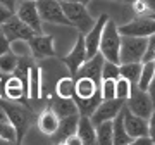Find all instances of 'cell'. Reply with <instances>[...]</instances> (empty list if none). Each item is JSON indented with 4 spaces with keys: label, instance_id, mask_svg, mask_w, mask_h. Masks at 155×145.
<instances>
[{
    "label": "cell",
    "instance_id": "cell-1",
    "mask_svg": "<svg viewBox=\"0 0 155 145\" xmlns=\"http://www.w3.org/2000/svg\"><path fill=\"white\" fill-rule=\"evenodd\" d=\"M0 107L4 109L9 123L16 130V143L21 145L24 135L28 133L29 126L33 123V112H31L29 106H22V104H17V102L0 99Z\"/></svg>",
    "mask_w": 155,
    "mask_h": 145
},
{
    "label": "cell",
    "instance_id": "cell-2",
    "mask_svg": "<svg viewBox=\"0 0 155 145\" xmlns=\"http://www.w3.org/2000/svg\"><path fill=\"white\" fill-rule=\"evenodd\" d=\"M121 33L117 29V24L112 19H109L102 33V40H100V49L98 54L105 61L114 62V64H121L119 61V50H121Z\"/></svg>",
    "mask_w": 155,
    "mask_h": 145
},
{
    "label": "cell",
    "instance_id": "cell-3",
    "mask_svg": "<svg viewBox=\"0 0 155 145\" xmlns=\"http://www.w3.org/2000/svg\"><path fill=\"white\" fill-rule=\"evenodd\" d=\"M62 11L66 14L67 21L71 22V26L78 28V31L81 35H86L95 24L93 17L90 16L86 5L83 4H72V2H61Z\"/></svg>",
    "mask_w": 155,
    "mask_h": 145
},
{
    "label": "cell",
    "instance_id": "cell-4",
    "mask_svg": "<svg viewBox=\"0 0 155 145\" xmlns=\"http://www.w3.org/2000/svg\"><path fill=\"white\" fill-rule=\"evenodd\" d=\"M148 38L140 36H122L121 38V50H119V61L121 64L129 62H141L147 52Z\"/></svg>",
    "mask_w": 155,
    "mask_h": 145
},
{
    "label": "cell",
    "instance_id": "cell-5",
    "mask_svg": "<svg viewBox=\"0 0 155 145\" xmlns=\"http://www.w3.org/2000/svg\"><path fill=\"white\" fill-rule=\"evenodd\" d=\"M121 36H140V38H150L155 35V21L148 16H140L133 21L126 22L122 26H117Z\"/></svg>",
    "mask_w": 155,
    "mask_h": 145
},
{
    "label": "cell",
    "instance_id": "cell-6",
    "mask_svg": "<svg viewBox=\"0 0 155 145\" xmlns=\"http://www.w3.org/2000/svg\"><path fill=\"white\" fill-rule=\"evenodd\" d=\"M36 9H38L41 21L52 22V24H62V26H71V22L67 21L59 0H38Z\"/></svg>",
    "mask_w": 155,
    "mask_h": 145
},
{
    "label": "cell",
    "instance_id": "cell-7",
    "mask_svg": "<svg viewBox=\"0 0 155 145\" xmlns=\"http://www.w3.org/2000/svg\"><path fill=\"white\" fill-rule=\"evenodd\" d=\"M126 107L133 114L143 117V119H148L152 116V112H153V104L150 100L148 93L143 92V90H140L136 85L131 86V95L126 100Z\"/></svg>",
    "mask_w": 155,
    "mask_h": 145
},
{
    "label": "cell",
    "instance_id": "cell-8",
    "mask_svg": "<svg viewBox=\"0 0 155 145\" xmlns=\"http://www.w3.org/2000/svg\"><path fill=\"white\" fill-rule=\"evenodd\" d=\"M0 29H2V33L5 35V38L9 40L11 43L12 42H29V40L35 36L31 28L26 26L16 14H14L9 21L4 22V24L0 26Z\"/></svg>",
    "mask_w": 155,
    "mask_h": 145
},
{
    "label": "cell",
    "instance_id": "cell-9",
    "mask_svg": "<svg viewBox=\"0 0 155 145\" xmlns=\"http://www.w3.org/2000/svg\"><path fill=\"white\" fill-rule=\"evenodd\" d=\"M110 17L109 14H100V17L95 21V24L91 26L86 35H83L84 38V49H86V57L91 59L98 54V49H100V40H102V33H104V28H105L107 21Z\"/></svg>",
    "mask_w": 155,
    "mask_h": 145
},
{
    "label": "cell",
    "instance_id": "cell-10",
    "mask_svg": "<svg viewBox=\"0 0 155 145\" xmlns=\"http://www.w3.org/2000/svg\"><path fill=\"white\" fill-rule=\"evenodd\" d=\"M16 16L21 19L26 26L31 28L35 35H41V19H40L38 9H36V2H31V0H22L19 7L16 11Z\"/></svg>",
    "mask_w": 155,
    "mask_h": 145
},
{
    "label": "cell",
    "instance_id": "cell-11",
    "mask_svg": "<svg viewBox=\"0 0 155 145\" xmlns=\"http://www.w3.org/2000/svg\"><path fill=\"white\" fill-rule=\"evenodd\" d=\"M126 102L124 100H119V99H114V100H102L100 106L95 109V112L90 116L91 123L97 126L100 123H105V121H112L114 117L122 111Z\"/></svg>",
    "mask_w": 155,
    "mask_h": 145
},
{
    "label": "cell",
    "instance_id": "cell-12",
    "mask_svg": "<svg viewBox=\"0 0 155 145\" xmlns=\"http://www.w3.org/2000/svg\"><path fill=\"white\" fill-rule=\"evenodd\" d=\"M122 114H124V128L131 138H141V137H148V119L136 116L129 111L124 104L122 107Z\"/></svg>",
    "mask_w": 155,
    "mask_h": 145
},
{
    "label": "cell",
    "instance_id": "cell-13",
    "mask_svg": "<svg viewBox=\"0 0 155 145\" xmlns=\"http://www.w3.org/2000/svg\"><path fill=\"white\" fill-rule=\"evenodd\" d=\"M29 52L35 59H45V57H54L55 49H54V35H35L28 42Z\"/></svg>",
    "mask_w": 155,
    "mask_h": 145
},
{
    "label": "cell",
    "instance_id": "cell-14",
    "mask_svg": "<svg viewBox=\"0 0 155 145\" xmlns=\"http://www.w3.org/2000/svg\"><path fill=\"white\" fill-rule=\"evenodd\" d=\"M86 59H88V57H86V49H84V38H83V35L79 33V36H78L74 47H72L71 52H69L62 61H64V64L67 66V69H69V72H71V76L72 78H76L78 69L83 66Z\"/></svg>",
    "mask_w": 155,
    "mask_h": 145
},
{
    "label": "cell",
    "instance_id": "cell-15",
    "mask_svg": "<svg viewBox=\"0 0 155 145\" xmlns=\"http://www.w3.org/2000/svg\"><path fill=\"white\" fill-rule=\"evenodd\" d=\"M104 61L105 59L100 56V54H97L91 59H86L83 66L78 69L76 78H90L100 86V83H102V66H104Z\"/></svg>",
    "mask_w": 155,
    "mask_h": 145
},
{
    "label": "cell",
    "instance_id": "cell-16",
    "mask_svg": "<svg viewBox=\"0 0 155 145\" xmlns=\"http://www.w3.org/2000/svg\"><path fill=\"white\" fill-rule=\"evenodd\" d=\"M5 99L12 102H24L22 99H28V90L22 85V81L17 76H9L5 79ZM24 106H28L24 102Z\"/></svg>",
    "mask_w": 155,
    "mask_h": 145
},
{
    "label": "cell",
    "instance_id": "cell-17",
    "mask_svg": "<svg viewBox=\"0 0 155 145\" xmlns=\"http://www.w3.org/2000/svg\"><path fill=\"white\" fill-rule=\"evenodd\" d=\"M78 121H79V114H72V116L62 117L61 123H59V128H57V131H55V135H52L54 142H55V143L64 142L67 137H71V135L76 133Z\"/></svg>",
    "mask_w": 155,
    "mask_h": 145
},
{
    "label": "cell",
    "instance_id": "cell-18",
    "mask_svg": "<svg viewBox=\"0 0 155 145\" xmlns=\"http://www.w3.org/2000/svg\"><path fill=\"white\" fill-rule=\"evenodd\" d=\"M76 135L79 137V138H81L83 145H95V140H97V133H95V124L91 123V119H90L88 116H79Z\"/></svg>",
    "mask_w": 155,
    "mask_h": 145
},
{
    "label": "cell",
    "instance_id": "cell-19",
    "mask_svg": "<svg viewBox=\"0 0 155 145\" xmlns=\"http://www.w3.org/2000/svg\"><path fill=\"white\" fill-rule=\"evenodd\" d=\"M59 123H61V117L57 116L52 109H45L38 117V128L41 130V133L48 135V137L55 135L57 128H59Z\"/></svg>",
    "mask_w": 155,
    "mask_h": 145
},
{
    "label": "cell",
    "instance_id": "cell-20",
    "mask_svg": "<svg viewBox=\"0 0 155 145\" xmlns=\"http://www.w3.org/2000/svg\"><path fill=\"white\" fill-rule=\"evenodd\" d=\"M28 99L38 100L41 97V69L36 64L29 67V76H28Z\"/></svg>",
    "mask_w": 155,
    "mask_h": 145
},
{
    "label": "cell",
    "instance_id": "cell-21",
    "mask_svg": "<svg viewBox=\"0 0 155 145\" xmlns=\"http://www.w3.org/2000/svg\"><path fill=\"white\" fill-rule=\"evenodd\" d=\"M50 109L55 112L57 116L61 117H67V116H72V114H79L78 112V106L74 99H62V97H55L52 100V106Z\"/></svg>",
    "mask_w": 155,
    "mask_h": 145
},
{
    "label": "cell",
    "instance_id": "cell-22",
    "mask_svg": "<svg viewBox=\"0 0 155 145\" xmlns=\"http://www.w3.org/2000/svg\"><path fill=\"white\" fill-rule=\"evenodd\" d=\"M100 92V86L90 78H76V99H91Z\"/></svg>",
    "mask_w": 155,
    "mask_h": 145
},
{
    "label": "cell",
    "instance_id": "cell-23",
    "mask_svg": "<svg viewBox=\"0 0 155 145\" xmlns=\"http://www.w3.org/2000/svg\"><path fill=\"white\" fill-rule=\"evenodd\" d=\"M124 114L122 111L112 119V131H114V145H127L131 142V137L127 135L126 128H124Z\"/></svg>",
    "mask_w": 155,
    "mask_h": 145
},
{
    "label": "cell",
    "instance_id": "cell-24",
    "mask_svg": "<svg viewBox=\"0 0 155 145\" xmlns=\"http://www.w3.org/2000/svg\"><path fill=\"white\" fill-rule=\"evenodd\" d=\"M97 140L95 145H114V131H112V121H105L95 126Z\"/></svg>",
    "mask_w": 155,
    "mask_h": 145
},
{
    "label": "cell",
    "instance_id": "cell-25",
    "mask_svg": "<svg viewBox=\"0 0 155 145\" xmlns=\"http://www.w3.org/2000/svg\"><path fill=\"white\" fill-rule=\"evenodd\" d=\"M74 102H76L78 106V112H79V116H91L95 112V109L100 106V102H102V97H100V92L95 97H91V99H76L74 97Z\"/></svg>",
    "mask_w": 155,
    "mask_h": 145
},
{
    "label": "cell",
    "instance_id": "cell-26",
    "mask_svg": "<svg viewBox=\"0 0 155 145\" xmlns=\"http://www.w3.org/2000/svg\"><path fill=\"white\" fill-rule=\"evenodd\" d=\"M57 97H62V99H74L76 95V79L72 76H67V78H61L57 81Z\"/></svg>",
    "mask_w": 155,
    "mask_h": 145
},
{
    "label": "cell",
    "instance_id": "cell-27",
    "mask_svg": "<svg viewBox=\"0 0 155 145\" xmlns=\"http://www.w3.org/2000/svg\"><path fill=\"white\" fill-rule=\"evenodd\" d=\"M155 76V62H141V72H140V78H138V86L140 90L147 92L152 83V79Z\"/></svg>",
    "mask_w": 155,
    "mask_h": 145
},
{
    "label": "cell",
    "instance_id": "cell-28",
    "mask_svg": "<svg viewBox=\"0 0 155 145\" xmlns=\"http://www.w3.org/2000/svg\"><path fill=\"white\" fill-rule=\"evenodd\" d=\"M141 72V62H129V64H121L119 66V74L121 78L127 79L129 83L136 85Z\"/></svg>",
    "mask_w": 155,
    "mask_h": 145
},
{
    "label": "cell",
    "instance_id": "cell-29",
    "mask_svg": "<svg viewBox=\"0 0 155 145\" xmlns=\"http://www.w3.org/2000/svg\"><path fill=\"white\" fill-rule=\"evenodd\" d=\"M17 61H19V57L14 52H7L4 56H0V72L2 74H11V72H14V69L17 66Z\"/></svg>",
    "mask_w": 155,
    "mask_h": 145
},
{
    "label": "cell",
    "instance_id": "cell-30",
    "mask_svg": "<svg viewBox=\"0 0 155 145\" xmlns=\"http://www.w3.org/2000/svg\"><path fill=\"white\" fill-rule=\"evenodd\" d=\"M100 97H102V100H114L116 99V79H102Z\"/></svg>",
    "mask_w": 155,
    "mask_h": 145
},
{
    "label": "cell",
    "instance_id": "cell-31",
    "mask_svg": "<svg viewBox=\"0 0 155 145\" xmlns=\"http://www.w3.org/2000/svg\"><path fill=\"white\" fill-rule=\"evenodd\" d=\"M131 86H133V83H129L124 78L116 79V99L126 102L129 99V95H131Z\"/></svg>",
    "mask_w": 155,
    "mask_h": 145
},
{
    "label": "cell",
    "instance_id": "cell-32",
    "mask_svg": "<svg viewBox=\"0 0 155 145\" xmlns=\"http://www.w3.org/2000/svg\"><path fill=\"white\" fill-rule=\"evenodd\" d=\"M119 66L121 64H114V62L104 61V66H102V79H119L121 78Z\"/></svg>",
    "mask_w": 155,
    "mask_h": 145
},
{
    "label": "cell",
    "instance_id": "cell-33",
    "mask_svg": "<svg viewBox=\"0 0 155 145\" xmlns=\"http://www.w3.org/2000/svg\"><path fill=\"white\" fill-rule=\"evenodd\" d=\"M0 137L9 142V143H16V130L9 121H2L0 123Z\"/></svg>",
    "mask_w": 155,
    "mask_h": 145
},
{
    "label": "cell",
    "instance_id": "cell-34",
    "mask_svg": "<svg viewBox=\"0 0 155 145\" xmlns=\"http://www.w3.org/2000/svg\"><path fill=\"white\" fill-rule=\"evenodd\" d=\"M141 62H155V35H152L148 38V45H147V52L143 56Z\"/></svg>",
    "mask_w": 155,
    "mask_h": 145
},
{
    "label": "cell",
    "instance_id": "cell-35",
    "mask_svg": "<svg viewBox=\"0 0 155 145\" xmlns=\"http://www.w3.org/2000/svg\"><path fill=\"white\" fill-rule=\"evenodd\" d=\"M148 138L152 140V145H155V109L148 117Z\"/></svg>",
    "mask_w": 155,
    "mask_h": 145
},
{
    "label": "cell",
    "instance_id": "cell-36",
    "mask_svg": "<svg viewBox=\"0 0 155 145\" xmlns=\"http://www.w3.org/2000/svg\"><path fill=\"white\" fill-rule=\"evenodd\" d=\"M14 14H16V12H12L11 9H7L5 5H2V4H0V26H2L5 21H9Z\"/></svg>",
    "mask_w": 155,
    "mask_h": 145
},
{
    "label": "cell",
    "instance_id": "cell-37",
    "mask_svg": "<svg viewBox=\"0 0 155 145\" xmlns=\"http://www.w3.org/2000/svg\"><path fill=\"white\" fill-rule=\"evenodd\" d=\"M7 52H11V42L5 38V35L0 31V56H4Z\"/></svg>",
    "mask_w": 155,
    "mask_h": 145
},
{
    "label": "cell",
    "instance_id": "cell-38",
    "mask_svg": "<svg viewBox=\"0 0 155 145\" xmlns=\"http://www.w3.org/2000/svg\"><path fill=\"white\" fill-rule=\"evenodd\" d=\"M127 145H152V140L148 137H141V138H133Z\"/></svg>",
    "mask_w": 155,
    "mask_h": 145
},
{
    "label": "cell",
    "instance_id": "cell-39",
    "mask_svg": "<svg viewBox=\"0 0 155 145\" xmlns=\"http://www.w3.org/2000/svg\"><path fill=\"white\" fill-rule=\"evenodd\" d=\"M64 142H66V145H83L81 138H79V137H78L76 133H74V135H71V137H67V138L64 140Z\"/></svg>",
    "mask_w": 155,
    "mask_h": 145
},
{
    "label": "cell",
    "instance_id": "cell-40",
    "mask_svg": "<svg viewBox=\"0 0 155 145\" xmlns=\"http://www.w3.org/2000/svg\"><path fill=\"white\" fill-rule=\"evenodd\" d=\"M147 93H148L150 100H152V104H153V109H155V76H153V79H152V83H150L148 90H147Z\"/></svg>",
    "mask_w": 155,
    "mask_h": 145
},
{
    "label": "cell",
    "instance_id": "cell-41",
    "mask_svg": "<svg viewBox=\"0 0 155 145\" xmlns=\"http://www.w3.org/2000/svg\"><path fill=\"white\" fill-rule=\"evenodd\" d=\"M0 4H2V5H5L7 9H11L12 12H16V4H17V0H0Z\"/></svg>",
    "mask_w": 155,
    "mask_h": 145
},
{
    "label": "cell",
    "instance_id": "cell-42",
    "mask_svg": "<svg viewBox=\"0 0 155 145\" xmlns=\"http://www.w3.org/2000/svg\"><path fill=\"white\" fill-rule=\"evenodd\" d=\"M0 99H5V79L0 74Z\"/></svg>",
    "mask_w": 155,
    "mask_h": 145
},
{
    "label": "cell",
    "instance_id": "cell-43",
    "mask_svg": "<svg viewBox=\"0 0 155 145\" xmlns=\"http://www.w3.org/2000/svg\"><path fill=\"white\" fill-rule=\"evenodd\" d=\"M145 4H147V7H148V11L150 12H153L155 11V0H143Z\"/></svg>",
    "mask_w": 155,
    "mask_h": 145
},
{
    "label": "cell",
    "instance_id": "cell-44",
    "mask_svg": "<svg viewBox=\"0 0 155 145\" xmlns=\"http://www.w3.org/2000/svg\"><path fill=\"white\" fill-rule=\"evenodd\" d=\"M59 2H72V4H83V5H86L91 0H59Z\"/></svg>",
    "mask_w": 155,
    "mask_h": 145
},
{
    "label": "cell",
    "instance_id": "cell-45",
    "mask_svg": "<svg viewBox=\"0 0 155 145\" xmlns=\"http://www.w3.org/2000/svg\"><path fill=\"white\" fill-rule=\"evenodd\" d=\"M2 121H9V119H7V116H5V112H4V109L0 107V123H2Z\"/></svg>",
    "mask_w": 155,
    "mask_h": 145
},
{
    "label": "cell",
    "instance_id": "cell-46",
    "mask_svg": "<svg viewBox=\"0 0 155 145\" xmlns=\"http://www.w3.org/2000/svg\"><path fill=\"white\" fill-rule=\"evenodd\" d=\"M0 145H11V143H9V142H5V140L0 137Z\"/></svg>",
    "mask_w": 155,
    "mask_h": 145
},
{
    "label": "cell",
    "instance_id": "cell-47",
    "mask_svg": "<svg viewBox=\"0 0 155 145\" xmlns=\"http://www.w3.org/2000/svg\"><path fill=\"white\" fill-rule=\"evenodd\" d=\"M148 17H152V19L155 21V11H153V12H150V14H148Z\"/></svg>",
    "mask_w": 155,
    "mask_h": 145
},
{
    "label": "cell",
    "instance_id": "cell-48",
    "mask_svg": "<svg viewBox=\"0 0 155 145\" xmlns=\"http://www.w3.org/2000/svg\"><path fill=\"white\" fill-rule=\"evenodd\" d=\"M114 2H133V0H114Z\"/></svg>",
    "mask_w": 155,
    "mask_h": 145
},
{
    "label": "cell",
    "instance_id": "cell-49",
    "mask_svg": "<svg viewBox=\"0 0 155 145\" xmlns=\"http://www.w3.org/2000/svg\"><path fill=\"white\" fill-rule=\"evenodd\" d=\"M55 145H66V142H59V143H55Z\"/></svg>",
    "mask_w": 155,
    "mask_h": 145
},
{
    "label": "cell",
    "instance_id": "cell-50",
    "mask_svg": "<svg viewBox=\"0 0 155 145\" xmlns=\"http://www.w3.org/2000/svg\"><path fill=\"white\" fill-rule=\"evenodd\" d=\"M11 145H19V143H11Z\"/></svg>",
    "mask_w": 155,
    "mask_h": 145
},
{
    "label": "cell",
    "instance_id": "cell-51",
    "mask_svg": "<svg viewBox=\"0 0 155 145\" xmlns=\"http://www.w3.org/2000/svg\"><path fill=\"white\" fill-rule=\"evenodd\" d=\"M0 74H2V72H0Z\"/></svg>",
    "mask_w": 155,
    "mask_h": 145
},
{
    "label": "cell",
    "instance_id": "cell-52",
    "mask_svg": "<svg viewBox=\"0 0 155 145\" xmlns=\"http://www.w3.org/2000/svg\"><path fill=\"white\" fill-rule=\"evenodd\" d=\"M0 31H2V29H0Z\"/></svg>",
    "mask_w": 155,
    "mask_h": 145
}]
</instances>
